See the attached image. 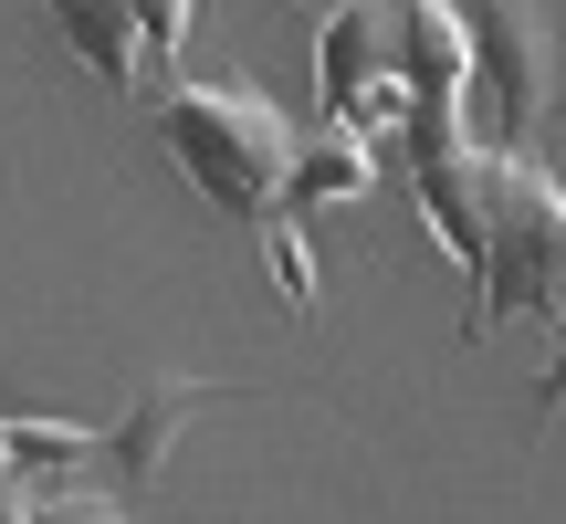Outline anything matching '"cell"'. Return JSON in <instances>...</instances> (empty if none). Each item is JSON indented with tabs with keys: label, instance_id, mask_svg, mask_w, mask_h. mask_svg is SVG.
Wrapping results in <instances>:
<instances>
[{
	"label": "cell",
	"instance_id": "5b68a950",
	"mask_svg": "<svg viewBox=\"0 0 566 524\" xmlns=\"http://www.w3.org/2000/svg\"><path fill=\"white\" fill-rule=\"evenodd\" d=\"M200 409H242V388L221 378H147L137 399H126V420L105 430V483L137 504V493L168 483V451H179V430L200 420Z\"/></svg>",
	"mask_w": 566,
	"mask_h": 524
},
{
	"label": "cell",
	"instance_id": "6da1fadb",
	"mask_svg": "<svg viewBox=\"0 0 566 524\" xmlns=\"http://www.w3.org/2000/svg\"><path fill=\"white\" fill-rule=\"evenodd\" d=\"M158 137L168 158L189 168V189H200L221 221H242L252 242H263L283 304H315V252H304V221L283 210V168H294V116L263 95L252 74H189L158 95Z\"/></svg>",
	"mask_w": 566,
	"mask_h": 524
},
{
	"label": "cell",
	"instance_id": "ba28073f",
	"mask_svg": "<svg viewBox=\"0 0 566 524\" xmlns=\"http://www.w3.org/2000/svg\"><path fill=\"white\" fill-rule=\"evenodd\" d=\"M126 21H137V53H179L189 21H200V0H126Z\"/></svg>",
	"mask_w": 566,
	"mask_h": 524
},
{
	"label": "cell",
	"instance_id": "277c9868",
	"mask_svg": "<svg viewBox=\"0 0 566 524\" xmlns=\"http://www.w3.org/2000/svg\"><path fill=\"white\" fill-rule=\"evenodd\" d=\"M315 105H325V126H346L378 158H399V126H409L399 0H336V21L315 32Z\"/></svg>",
	"mask_w": 566,
	"mask_h": 524
},
{
	"label": "cell",
	"instance_id": "52a82bcc",
	"mask_svg": "<svg viewBox=\"0 0 566 524\" xmlns=\"http://www.w3.org/2000/svg\"><path fill=\"white\" fill-rule=\"evenodd\" d=\"M53 21H63V42L84 53V74L105 84V95H126L137 84V21H126V0H53Z\"/></svg>",
	"mask_w": 566,
	"mask_h": 524
},
{
	"label": "cell",
	"instance_id": "9c48e42d",
	"mask_svg": "<svg viewBox=\"0 0 566 524\" xmlns=\"http://www.w3.org/2000/svg\"><path fill=\"white\" fill-rule=\"evenodd\" d=\"M0 514H11V441H0Z\"/></svg>",
	"mask_w": 566,
	"mask_h": 524
},
{
	"label": "cell",
	"instance_id": "7a4b0ae2",
	"mask_svg": "<svg viewBox=\"0 0 566 524\" xmlns=\"http://www.w3.org/2000/svg\"><path fill=\"white\" fill-rule=\"evenodd\" d=\"M462 273H472V336L556 325V304H566V200L514 147L472 158V262Z\"/></svg>",
	"mask_w": 566,
	"mask_h": 524
},
{
	"label": "cell",
	"instance_id": "3957f363",
	"mask_svg": "<svg viewBox=\"0 0 566 524\" xmlns=\"http://www.w3.org/2000/svg\"><path fill=\"white\" fill-rule=\"evenodd\" d=\"M462 137L525 147L556 95V11L546 0H462Z\"/></svg>",
	"mask_w": 566,
	"mask_h": 524
},
{
	"label": "cell",
	"instance_id": "8992f818",
	"mask_svg": "<svg viewBox=\"0 0 566 524\" xmlns=\"http://www.w3.org/2000/svg\"><path fill=\"white\" fill-rule=\"evenodd\" d=\"M378 189V147L346 137V126H315V137H294V168H283V210H325V200H367Z\"/></svg>",
	"mask_w": 566,
	"mask_h": 524
}]
</instances>
